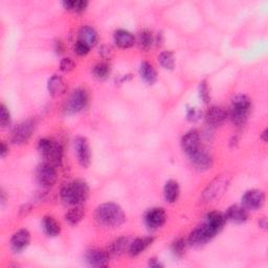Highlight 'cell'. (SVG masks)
Returning <instances> with one entry per match:
<instances>
[{
	"label": "cell",
	"instance_id": "15",
	"mask_svg": "<svg viewBox=\"0 0 268 268\" xmlns=\"http://www.w3.org/2000/svg\"><path fill=\"white\" fill-rule=\"evenodd\" d=\"M31 243V234L28 230L21 229L17 231L11 238V248L18 253L23 251Z\"/></svg>",
	"mask_w": 268,
	"mask_h": 268
},
{
	"label": "cell",
	"instance_id": "7",
	"mask_svg": "<svg viewBox=\"0 0 268 268\" xmlns=\"http://www.w3.org/2000/svg\"><path fill=\"white\" fill-rule=\"evenodd\" d=\"M36 178L40 185L43 187H50L57 182L58 172L57 167L52 166L46 162L39 165L36 171Z\"/></svg>",
	"mask_w": 268,
	"mask_h": 268
},
{
	"label": "cell",
	"instance_id": "27",
	"mask_svg": "<svg viewBox=\"0 0 268 268\" xmlns=\"http://www.w3.org/2000/svg\"><path fill=\"white\" fill-rule=\"evenodd\" d=\"M129 239L126 237H119L112 241L108 247V251L112 256H120L129 249Z\"/></svg>",
	"mask_w": 268,
	"mask_h": 268
},
{
	"label": "cell",
	"instance_id": "31",
	"mask_svg": "<svg viewBox=\"0 0 268 268\" xmlns=\"http://www.w3.org/2000/svg\"><path fill=\"white\" fill-rule=\"evenodd\" d=\"M93 77L96 79L100 80V81H103V80H106L110 75V66L109 64H107L105 62H101L97 64L95 67H93L92 71Z\"/></svg>",
	"mask_w": 268,
	"mask_h": 268
},
{
	"label": "cell",
	"instance_id": "26",
	"mask_svg": "<svg viewBox=\"0 0 268 268\" xmlns=\"http://www.w3.org/2000/svg\"><path fill=\"white\" fill-rule=\"evenodd\" d=\"M47 89L49 95L52 97H58L62 95L65 90V83L63 81V79L58 75H53L48 80Z\"/></svg>",
	"mask_w": 268,
	"mask_h": 268
},
{
	"label": "cell",
	"instance_id": "41",
	"mask_svg": "<svg viewBox=\"0 0 268 268\" xmlns=\"http://www.w3.org/2000/svg\"><path fill=\"white\" fill-rule=\"evenodd\" d=\"M55 50L57 51V53H62L63 50H64V46H63V43L61 41H56L55 43Z\"/></svg>",
	"mask_w": 268,
	"mask_h": 268
},
{
	"label": "cell",
	"instance_id": "18",
	"mask_svg": "<svg viewBox=\"0 0 268 268\" xmlns=\"http://www.w3.org/2000/svg\"><path fill=\"white\" fill-rule=\"evenodd\" d=\"M225 216L227 220L237 224H242L245 223L248 219V211L243 206L234 205L227 209Z\"/></svg>",
	"mask_w": 268,
	"mask_h": 268
},
{
	"label": "cell",
	"instance_id": "32",
	"mask_svg": "<svg viewBox=\"0 0 268 268\" xmlns=\"http://www.w3.org/2000/svg\"><path fill=\"white\" fill-rule=\"evenodd\" d=\"M158 62L160 63L165 70L172 71L175 66V58H174L173 52L171 51H163L158 56Z\"/></svg>",
	"mask_w": 268,
	"mask_h": 268
},
{
	"label": "cell",
	"instance_id": "16",
	"mask_svg": "<svg viewBox=\"0 0 268 268\" xmlns=\"http://www.w3.org/2000/svg\"><path fill=\"white\" fill-rule=\"evenodd\" d=\"M189 158L192 164L195 166V168L200 171H207L211 169L213 166L212 156L203 148H200L198 151L191 154Z\"/></svg>",
	"mask_w": 268,
	"mask_h": 268
},
{
	"label": "cell",
	"instance_id": "6",
	"mask_svg": "<svg viewBox=\"0 0 268 268\" xmlns=\"http://www.w3.org/2000/svg\"><path fill=\"white\" fill-rule=\"evenodd\" d=\"M229 183L230 179L225 176L216 177L215 179L212 180L205 189L203 193V199L206 203H211V201L218 199L227 190Z\"/></svg>",
	"mask_w": 268,
	"mask_h": 268
},
{
	"label": "cell",
	"instance_id": "25",
	"mask_svg": "<svg viewBox=\"0 0 268 268\" xmlns=\"http://www.w3.org/2000/svg\"><path fill=\"white\" fill-rule=\"evenodd\" d=\"M42 229L48 237H57L61 233L60 223L51 216H45L42 219Z\"/></svg>",
	"mask_w": 268,
	"mask_h": 268
},
{
	"label": "cell",
	"instance_id": "4",
	"mask_svg": "<svg viewBox=\"0 0 268 268\" xmlns=\"http://www.w3.org/2000/svg\"><path fill=\"white\" fill-rule=\"evenodd\" d=\"M38 150L44 157L45 162L59 167L63 160V147L49 139H41L38 143Z\"/></svg>",
	"mask_w": 268,
	"mask_h": 268
},
{
	"label": "cell",
	"instance_id": "24",
	"mask_svg": "<svg viewBox=\"0 0 268 268\" xmlns=\"http://www.w3.org/2000/svg\"><path fill=\"white\" fill-rule=\"evenodd\" d=\"M140 75L146 83L153 85L157 81V72L154 66L149 62H143L140 67Z\"/></svg>",
	"mask_w": 268,
	"mask_h": 268
},
{
	"label": "cell",
	"instance_id": "42",
	"mask_svg": "<svg viewBox=\"0 0 268 268\" xmlns=\"http://www.w3.org/2000/svg\"><path fill=\"white\" fill-rule=\"evenodd\" d=\"M267 219L266 217H262L260 220H259V226L261 227V229L263 230H267Z\"/></svg>",
	"mask_w": 268,
	"mask_h": 268
},
{
	"label": "cell",
	"instance_id": "8",
	"mask_svg": "<svg viewBox=\"0 0 268 268\" xmlns=\"http://www.w3.org/2000/svg\"><path fill=\"white\" fill-rule=\"evenodd\" d=\"M88 104V93L82 88H78L72 92L70 99L67 100L65 110L67 113H78L85 109Z\"/></svg>",
	"mask_w": 268,
	"mask_h": 268
},
{
	"label": "cell",
	"instance_id": "28",
	"mask_svg": "<svg viewBox=\"0 0 268 268\" xmlns=\"http://www.w3.org/2000/svg\"><path fill=\"white\" fill-rule=\"evenodd\" d=\"M85 216V210L81 206H76L65 214V220L71 225H77Z\"/></svg>",
	"mask_w": 268,
	"mask_h": 268
},
{
	"label": "cell",
	"instance_id": "33",
	"mask_svg": "<svg viewBox=\"0 0 268 268\" xmlns=\"http://www.w3.org/2000/svg\"><path fill=\"white\" fill-rule=\"evenodd\" d=\"M187 245H189V243H187V240H185L183 238H180V239H177L176 241H174L173 244H172V247H171L174 256L177 257V258H182L185 254Z\"/></svg>",
	"mask_w": 268,
	"mask_h": 268
},
{
	"label": "cell",
	"instance_id": "22",
	"mask_svg": "<svg viewBox=\"0 0 268 268\" xmlns=\"http://www.w3.org/2000/svg\"><path fill=\"white\" fill-rule=\"evenodd\" d=\"M226 220L227 219H226L225 214L218 212V211H214V212L209 213L206 216L205 222H207L210 226H212L213 229L219 234L224 227Z\"/></svg>",
	"mask_w": 268,
	"mask_h": 268
},
{
	"label": "cell",
	"instance_id": "38",
	"mask_svg": "<svg viewBox=\"0 0 268 268\" xmlns=\"http://www.w3.org/2000/svg\"><path fill=\"white\" fill-rule=\"evenodd\" d=\"M186 117L187 119L191 120V122H196V120H198L201 117V112L196 108H190L187 109Z\"/></svg>",
	"mask_w": 268,
	"mask_h": 268
},
{
	"label": "cell",
	"instance_id": "44",
	"mask_svg": "<svg viewBox=\"0 0 268 268\" xmlns=\"http://www.w3.org/2000/svg\"><path fill=\"white\" fill-rule=\"evenodd\" d=\"M0 200H2V206H4L5 204H6V201H7V197H6V192L3 190L2 191V199H0Z\"/></svg>",
	"mask_w": 268,
	"mask_h": 268
},
{
	"label": "cell",
	"instance_id": "9",
	"mask_svg": "<svg viewBox=\"0 0 268 268\" xmlns=\"http://www.w3.org/2000/svg\"><path fill=\"white\" fill-rule=\"evenodd\" d=\"M35 123L33 119H26L14 128L12 132V142L16 145H22L28 142L33 136Z\"/></svg>",
	"mask_w": 268,
	"mask_h": 268
},
{
	"label": "cell",
	"instance_id": "10",
	"mask_svg": "<svg viewBox=\"0 0 268 268\" xmlns=\"http://www.w3.org/2000/svg\"><path fill=\"white\" fill-rule=\"evenodd\" d=\"M75 151L79 164L87 169L91 164V149L88 141L82 137L77 138L75 141Z\"/></svg>",
	"mask_w": 268,
	"mask_h": 268
},
{
	"label": "cell",
	"instance_id": "3",
	"mask_svg": "<svg viewBox=\"0 0 268 268\" xmlns=\"http://www.w3.org/2000/svg\"><path fill=\"white\" fill-rule=\"evenodd\" d=\"M251 110L250 99L246 96L239 95L232 100L229 116L234 125L242 126L246 123Z\"/></svg>",
	"mask_w": 268,
	"mask_h": 268
},
{
	"label": "cell",
	"instance_id": "30",
	"mask_svg": "<svg viewBox=\"0 0 268 268\" xmlns=\"http://www.w3.org/2000/svg\"><path fill=\"white\" fill-rule=\"evenodd\" d=\"M62 6L66 11L73 13H81L86 10L88 3L85 2V0H65V2L62 3Z\"/></svg>",
	"mask_w": 268,
	"mask_h": 268
},
{
	"label": "cell",
	"instance_id": "1",
	"mask_svg": "<svg viewBox=\"0 0 268 268\" xmlns=\"http://www.w3.org/2000/svg\"><path fill=\"white\" fill-rule=\"evenodd\" d=\"M97 222L105 227H118L126 221L123 209L113 203H106L99 206L95 212Z\"/></svg>",
	"mask_w": 268,
	"mask_h": 268
},
{
	"label": "cell",
	"instance_id": "17",
	"mask_svg": "<svg viewBox=\"0 0 268 268\" xmlns=\"http://www.w3.org/2000/svg\"><path fill=\"white\" fill-rule=\"evenodd\" d=\"M226 117H227V112L223 108H221V107L217 106L211 107L210 109H208L205 115L207 124L211 127L220 126L221 124H223Z\"/></svg>",
	"mask_w": 268,
	"mask_h": 268
},
{
	"label": "cell",
	"instance_id": "37",
	"mask_svg": "<svg viewBox=\"0 0 268 268\" xmlns=\"http://www.w3.org/2000/svg\"><path fill=\"white\" fill-rule=\"evenodd\" d=\"M74 49H75V52L77 53L78 56H86L87 53L90 51V47L87 46L86 44H84L83 42L79 41V40L76 42Z\"/></svg>",
	"mask_w": 268,
	"mask_h": 268
},
{
	"label": "cell",
	"instance_id": "29",
	"mask_svg": "<svg viewBox=\"0 0 268 268\" xmlns=\"http://www.w3.org/2000/svg\"><path fill=\"white\" fill-rule=\"evenodd\" d=\"M153 43L154 37L149 30H143L142 32H140L138 36V44L142 50L148 51L152 47Z\"/></svg>",
	"mask_w": 268,
	"mask_h": 268
},
{
	"label": "cell",
	"instance_id": "34",
	"mask_svg": "<svg viewBox=\"0 0 268 268\" xmlns=\"http://www.w3.org/2000/svg\"><path fill=\"white\" fill-rule=\"evenodd\" d=\"M11 113L5 104L0 105V125L3 128H8L11 125Z\"/></svg>",
	"mask_w": 268,
	"mask_h": 268
},
{
	"label": "cell",
	"instance_id": "5",
	"mask_svg": "<svg viewBox=\"0 0 268 268\" xmlns=\"http://www.w3.org/2000/svg\"><path fill=\"white\" fill-rule=\"evenodd\" d=\"M218 233L210 226L207 222L197 226L187 238V243L194 247H200L206 245L208 242L215 237Z\"/></svg>",
	"mask_w": 268,
	"mask_h": 268
},
{
	"label": "cell",
	"instance_id": "19",
	"mask_svg": "<svg viewBox=\"0 0 268 268\" xmlns=\"http://www.w3.org/2000/svg\"><path fill=\"white\" fill-rule=\"evenodd\" d=\"M154 241L153 237H144V238H138L130 243L128 252L131 257L140 256L142 252H144L147 248H148Z\"/></svg>",
	"mask_w": 268,
	"mask_h": 268
},
{
	"label": "cell",
	"instance_id": "12",
	"mask_svg": "<svg viewBox=\"0 0 268 268\" xmlns=\"http://www.w3.org/2000/svg\"><path fill=\"white\" fill-rule=\"evenodd\" d=\"M242 206L248 211H257L265 204V194L260 190H249L242 196Z\"/></svg>",
	"mask_w": 268,
	"mask_h": 268
},
{
	"label": "cell",
	"instance_id": "39",
	"mask_svg": "<svg viewBox=\"0 0 268 268\" xmlns=\"http://www.w3.org/2000/svg\"><path fill=\"white\" fill-rule=\"evenodd\" d=\"M149 266L152 267V268H162V267H164V265L160 263L156 258H151L149 260Z\"/></svg>",
	"mask_w": 268,
	"mask_h": 268
},
{
	"label": "cell",
	"instance_id": "35",
	"mask_svg": "<svg viewBox=\"0 0 268 268\" xmlns=\"http://www.w3.org/2000/svg\"><path fill=\"white\" fill-rule=\"evenodd\" d=\"M199 97L205 104H208L211 101L210 89H209L207 81H203L199 85Z\"/></svg>",
	"mask_w": 268,
	"mask_h": 268
},
{
	"label": "cell",
	"instance_id": "23",
	"mask_svg": "<svg viewBox=\"0 0 268 268\" xmlns=\"http://www.w3.org/2000/svg\"><path fill=\"white\" fill-rule=\"evenodd\" d=\"M180 194V187L176 180L170 179L166 182L164 187V196L167 203L174 204L178 199Z\"/></svg>",
	"mask_w": 268,
	"mask_h": 268
},
{
	"label": "cell",
	"instance_id": "14",
	"mask_svg": "<svg viewBox=\"0 0 268 268\" xmlns=\"http://www.w3.org/2000/svg\"><path fill=\"white\" fill-rule=\"evenodd\" d=\"M181 147L187 156H190L194 152L198 151L200 148H203L200 145L199 132L195 129L186 132L181 139Z\"/></svg>",
	"mask_w": 268,
	"mask_h": 268
},
{
	"label": "cell",
	"instance_id": "36",
	"mask_svg": "<svg viewBox=\"0 0 268 268\" xmlns=\"http://www.w3.org/2000/svg\"><path fill=\"white\" fill-rule=\"evenodd\" d=\"M76 67V63L72 58H63L60 62V70L63 73H70Z\"/></svg>",
	"mask_w": 268,
	"mask_h": 268
},
{
	"label": "cell",
	"instance_id": "11",
	"mask_svg": "<svg viewBox=\"0 0 268 268\" xmlns=\"http://www.w3.org/2000/svg\"><path fill=\"white\" fill-rule=\"evenodd\" d=\"M167 221V214L162 208H154L147 212L145 216V223L151 231H155L164 226Z\"/></svg>",
	"mask_w": 268,
	"mask_h": 268
},
{
	"label": "cell",
	"instance_id": "40",
	"mask_svg": "<svg viewBox=\"0 0 268 268\" xmlns=\"http://www.w3.org/2000/svg\"><path fill=\"white\" fill-rule=\"evenodd\" d=\"M8 154H9V146L5 142H3V144H2V149H0V155H2V157L4 158Z\"/></svg>",
	"mask_w": 268,
	"mask_h": 268
},
{
	"label": "cell",
	"instance_id": "20",
	"mask_svg": "<svg viewBox=\"0 0 268 268\" xmlns=\"http://www.w3.org/2000/svg\"><path fill=\"white\" fill-rule=\"evenodd\" d=\"M113 40L119 48H130L137 42V39L126 30H117L113 35Z\"/></svg>",
	"mask_w": 268,
	"mask_h": 268
},
{
	"label": "cell",
	"instance_id": "13",
	"mask_svg": "<svg viewBox=\"0 0 268 268\" xmlns=\"http://www.w3.org/2000/svg\"><path fill=\"white\" fill-rule=\"evenodd\" d=\"M85 260L92 267H106L110 261V253L104 249H90L85 254Z\"/></svg>",
	"mask_w": 268,
	"mask_h": 268
},
{
	"label": "cell",
	"instance_id": "21",
	"mask_svg": "<svg viewBox=\"0 0 268 268\" xmlns=\"http://www.w3.org/2000/svg\"><path fill=\"white\" fill-rule=\"evenodd\" d=\"M78 40L91 48L98 43L99 36H98V33L95 29L91 28V26L86 25V26H83V28L80 30Z\"/></svg>",
	"mask_w": 268,
	"mask_h": 268
},
{
	"label": "cell",
	"instance_id": "43",
	"mask_svg": "<svg viewBox=\"0 0 268 268\" xmlns=\"http://www.w3.org/2000/svg\"><path fill=\"white\" fill-rule=\"evenodd\" d=\"M261 140H262L264 143H266V142L268 141V130H267V129H265V130L262 132V134H261Z\"/></svg>",
	"mask_w": 268,
	"mask_h": 268
},
{
	"label": "cell",
	"instance_id": "2",
	"mask_svg": "<svg viewBox=\"0 0 268 268\" xmlns=\"http://www.w3.org/2000/svg\"><path fill=\"white\" fill-rule=\"evenodd\" d=\"M89 197V186L83 180H74L62 186L60 198L67 206H82Z\"/></svg>",
	"mask_w": 268,
	"mask_h": 268
}]
</instances>
